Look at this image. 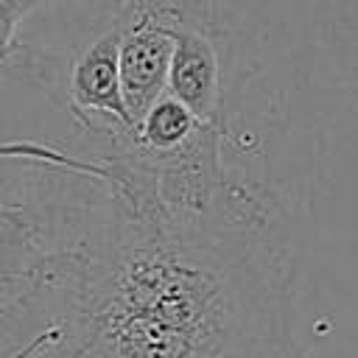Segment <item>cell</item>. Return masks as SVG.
Instances as JSON below:
<instances>
[{"label": "cell", "mask_w": 358, "mask_h": 358, "mask_svg": "<svg viewBox=\"0 0 358 358\" xmlns=\"http://www.w3.org/2000/svg\"><path fill=\"white\" fill-rule=\"evenodd\" d=\"M64 316L73 358H299L274 193L232 179L204 215L154 221L103 187L70 241Z\"/></svg>", "instance_id": "cell-1"}, {"label": "cell", "mask_w": 358, "mask_h": 358, "mask_svg": "<svg viewBox=\"0 0 358 358\" xmlns=\"http://www.w3.org/2000/svg\"><path fill=\"white\" fill-rule=\"evenodd\" d=\"M48 229L28 204L6 196L0 185V316L39 296L56 299V260L62 243H48Z\"/></svg>", "instance_id": "cell-4"}, {"label": "cell", "mask_w": 358, "mask_h": 358, "mask_svg": "<svg viewBox=\"0 0 358 358\" xmlns=\"http://www.w3.org/2000/svg\"><path fill=\"white\" fill-rule=\"evenodd\" d=\"M221 39L224 34L210 0H193V6L173 22L168 92L213 123H224Z\"/></svg>", "instance_id": "cell-3"}, {"label": "cell", "mask_w": 358, "mask_h": 358, "mask_svg": "<svg viewBox=\"0 0 358 358\" xmlns=\"http://www.w3.org/2000/svg\"><path fill=\"white\" fill-rule=\"evenodd\" d=\"M67 106L76 123L109 140L134 129L120 87V22L117 0H101V17L67 67Z\"/></svg>", "instance_id": "cell-2"}, {"label": "cell", "mask_w": 358, "mask_h": 358, "mask_svg": "<svg viewBox=\"0 0 358 358\" xmlns=\"http://www.w3.org/2000/svg\"><path fill=\"white\" fill-rule=\"evenodd\" d=\"M25 17L8 6L0 3V64H6L14 53V34H17V25L22 22Z\"/></svg>", "instance_id": "cell-5"}]
</instances>
